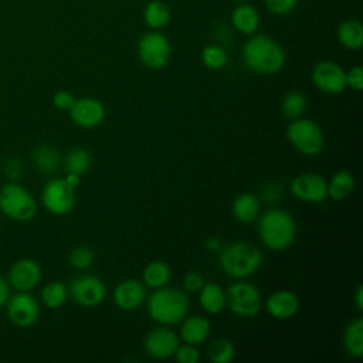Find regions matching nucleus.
<instances>
[{"label": "nucleus", "mask_w": 363, "mask_h": 363, "mask_svg": "<svg viewBox=\"0 0 363 363\" xmlns=\"http://www.w3.org/2000/svg\"><path fill=\"white\" fill-rule=\"evenodd\" d=\"M258 235L264 247L271 251H285L296 237V221L294 216L281 208L272 207L258 216Z\"/></svg>", "instance_id": "1"}, {"label": "nucleus", "mask_w": 363, "mask_h": 363, "mask_svg": "<svg viewBox=\"0 0 363 363\" xmlns=\"http://www.w3.org/2000/svg\"><path fill=\"white\" fill-rule=\"evenodd\" d=\"M242 60L252 72L272 75L284 68L285 51L275 40L261 34L251 37L244 44Z\"/></svg>", "instance_id": "2"}, {"label": "nucleus", "mask_w": 363, "mask_h": 363, "mask_svg": "<svg viewBox=\"0 0 363 363\" xmlns=\"http://www.w3.org/2000/svg\"><path fill=\"white\" fill-rule=\"evenodd\" d=\"M218 252L221 271L235 279H244L255 274L262 265L261 250L247 241H235L225 247L223 245Z\"/></svg>", "instance_id": "3"}, {"label": "nucleus", "mask_w": 363, "mask_h": 363, "mask_svg": "<svg viewBox=\"0 0 363 363\" xmlns=\"http://www.w3.org/2000/svg\"><path fill=\"white\" fill-rule=\"evenodd\" d=\"M189 312L187 295L174 286H162L155 289L147 298V313L159 325L172 326L183 320Z\"/></svg>", "instance_id": "4"}, {"label": "nucleus", "mask_w": 363, "mask_h": 363, "mask_svg": "<svg viewBox=\"0 0 363 363\" xmlns=\"http://www.w3.org/2000/svg\"><path fill=\"white\" fill-rule=\"evenodd\" d=\"M0 211L10 220L26 223L35 216L37 203L26 187L9 182L0 189Z\"/></svg>", "instance_id": "5"}, {"label": "nucleus", "mask_w": 363, "mask_h": 363, "mask_svg": "<svg viewBox=\"0 0 363 363\" xmlns=\"http://www.w3.org/2000/svg\"><path fill=\"white\" fill-rule=\"evenodd\" d=\"M286 139L303 156H316L325 146V135L319 123L302 116L291 121L286 128Z\"/></svg>", "instance_id": "6"}, {"label": "nucleus", "mask_w": 363, "mask_h": 363, "mask_svg": "<svg viewBox=\"0 0 363 363\" xmlns=\"http://www.w3.org/2000/svg\"><path fill=\"white\" fill-rule=\"evenodd\" d=\"M262 303L264 301L259 289L247 281H237L225 291V305L240 318H252L258 315Z\"/></svg>", "instance_id": "7"}, {"label": "nucleus", "mask_w": 363, "mask_h": 363, "mask_svg": "<svg viewBox=\"0 0 363 363\" xmlns=\"http://www.w3.org/2000/svg\"><path fill=\"white\" fill-rule=\"evenodd\" d=\"M172 54L167 37L159 31H150L140 37L138 43V55L142 64L150 69L163 68Z\"/></svg>", "instance_id": "8"}, {"label": "nucleus", "mask_w": 363, "mask_h": 363, "mask_svg": "<svg viewBox=\"0 0 363 363\" xmlns=\"http://www.w3.org/2000/svg\"><path fill=\"white\" fill-rule=\"evenodd\" d=\"M41 201L48 213L64 216L75 206V189L68 186L64 179H52L43 187Z\"/></svg>", "instance_id": "9"}, {"label": "nucleus", "mask_w": 363, "mask_h": 363, "mask_svg": "<svg viewBox=\"0 0 363 363\" xmlns=\"http://www.w3.org/2000/svg\"><path fill=\"white\" fill-rule=\"evenodd\" d=\"M68 294L79 306L96 308L106 296V286L95 275H79L69 282Z\"/></svg>", "instance_id": "10"}, {"label": "nucleus", "mask_w": 363, "mask_h": 363, "mask_svg": "<svg viewBox=\"0 0 363 363\" xmlns=\"http://www.w3.org/2000/svg\"><path fill=\"white\" fill-rule=\"evenodd\" d=\"M289 191L301 201L319 204L328 199V180L313 172L301 173L291 180Z\"/></svg>", "instance_id": "11"}, {"label": "nucleus", "mask_w": 363, "mask_h": 363, "mask_svg": "<svg viewBox=\"0 0 363 363\" xmlns=\"http://www.w3.org/2000/svg\"><path fill=\"white\" fill-rule=\"evenodd\" d=\"M313 85L323 94H342L346 85V71L333 61H319L312 68L311 74Z\"/></svg>", "instance_id": "12"}, {"label": "nucleus", "mask_w": 363, "mask_h": 363, "mask_svg": "<svg viewBox=\"0 0 363 363\" xmlns=\"http://www.w3.org/2000/svg\"><path fill=\"white\" fill-rule=\"evenodd\" d=\"M68 112L71 121L82 129L98 128L106 116V108L104 102L94 96H82L75 99Z\"/></svg>", "instance_id": "13"}, {"label": "nucleus", "mask_w": 363, "mask_h": 363, "mask_svg": "<svg viewBox=\"0 0 363 363\" xmlns=\"http://www.w3.org/2000/svg\"><path fill=\"white\" fill-rule=\"evenodd\" d=\"M179 345V336L176 332L164 325L152 329L143 340V349L146 354L157 360L173 357Z\"/></svg>", "instance_id": "14"}, {"label": "nucleus", "mask_w": 363, "mask_h": 363, "mask_svg": "<svg viewBox=\"0 0 363 363\" xmlns=\"http://www.w3.org/2000/svg\"><path fill=\"white\" fill-rule=\"evenodd\" d=\"M7 316L18 328L34 325L40 316L37 299L27 291H20L7 301Z\"/></svg>", "instance_id": "15"}, {"label": "nucleus", "mask_w": 363, "mask_h": 363, "mask_svg": "<svg viewBox=\"0 0 363 363\" xmlns=\"http://www.w3.org/2000/svg\"><path fill=\"white\" fill-rule=\"evenodd\" d=\"M268 312V315L278 320H286L294 318L299 308L301 301L294 291L289 289H278L268 295L265 303H262Z\"/></svg>", "instance_id": "16"}, {"label": "nucleus", "mask_w": 363, "mask_h": 363, "mask_svg": "<svg viewBox=\"0 0 363 363\" xmlns=\"http://www.w3.org/2000/svg\"><path fill=\"white\" fill-rule=\"evenodd\" d=\"M41 281V267L31 258L16 261L9 269V284L17 291H30Z\"/></svg>", "instance_id": "17"}, {"label": "nucleus", "mask_w": 363, "mask_h": 363, "mask_svg": "<svg viewBox=\"0 0 363 363\" xmlns=\"http://www.w3.org/2000/svg\"><path fill=\"white\" fill-rule=\"evenodd\" d=\"M113 302L122 311L139 309L146 301V286L142 281L128 278L113 289Z\"/></svg>", "instance_id": "18"}, {"label": "nucleus", "mask_w": 363, "mask_h": 363, "mask_svg": "<svg viewBox=\"0 0 363 363\" xmlns=\"http://www.w3.org/2000/svg\"><path fill=\"white\" fill-rule=\"evenodd\" d=\"M179 336L184 343L190 345H200L208 339L211 333V325L207 318L201 315H190L184 316L180 322Z\"/></svg>", "instance_id": "19"}, {"label": "nucleus", "mask_w": 363, "mask_h": 363, "mask_svg": "<svg viewBox=\"0 0 363 363\" xmlns=\"http://www.w3.org/2000/svg\"><path fill=\"white\" fill-rule=\"evenodd\" d=\"M261 203L259 199L251 193L238 194L231 204L233 217L241 224H250L259 216Z\"/></svg>", "instance_id": "20"}, {"label": "nucleus", "mask_w": 363, "mask_h": 363, "mask_svg": "<svg viewBox=\"0 0 363 363\" xmlns=\"http://www.w3.org/2000/svg\"><path fill=\"white\" fill-rule=\"evenodd\" d=\"M199 303L208 315H217L225 308V291L216 282H204L199 291Z\"/></svg>", "instance_id": "21"}, {"label": "nucleus", "mask_w": 363, "mask_h": 363, "mask_svg": "<svg viewBox=\"0 0 363 363\" xmlns=\"http://www.w3.org/2000/svg\"><path fill=\"white\" fill-rule=\"evenodd\" d=\"M33 163L35 169L44 174L54 173L61 164V155L52 145L43 143L33 150Z\"/></svg>", "instance_id": "22"}, {"label": "nucleus", "mask_w": 363, "mask_h": 363, "mask_svg": "<svg viewBox=\"0 0 363 363\" xmlns=\"http://www.w3.org/2000/svg\"><path fill=\"white\" fill-rule=\"evenodd\" d=\"M342 343L349 356L356 359H360L363 356V319L362 318H356L346 325L342 335Z\"/></svg>", "instance_id": "23"}, {"label": "nucleus", "mask_w": 363, "mask_h": 363, "mask_svg": "<svg viewBox=\"0 0 363 363\" xmlns=\"http://www.w3.org/2000/svg\"><path fill=\"white\" fill-rule=\"evenodd\" d=\"M337 41L347 50H359L363 45V26L359 20L342 21L336 30Z\"/></svg>", "instance_id": "24"}, {"label": "nucleus", "mask_w": 363, "mask_h": 363, "mask_svg": "<svg viewBox=\"0 0 363 363\" xmlns=\"http://www.w3.org/2000/svg\"><path fill=\"white\" fill-rule=\"evenodd\" d=\"M354 186V176L349 170H337L328 182V197L335 201L345 200L353 193Z\"/></svg>", "instance_id": "25"}, {"label": "nucleus", "mask_w": 363, "mask_h": 363, "mask_svg": "<svg viewBox=\"0 0 363 363\" xmlns=\"http://www.w3.org/2000/svg\"><path fill=\"white\" fill-rule=\"evenodd\" d=\"M231 21H233V26L235 30H238L242 34L250 35L258 30L259 16H258V11L252 6L241 4L233 10Z\"/></svg>", "instance_id": "26"}, {"label": "nucleus", "mask_w": 363, "mask_h": 363, "mask_svg": "<svg viewBox=\"0 0 363 363\" xmlns=\"http://www.w3.org/2000/svg\"><path fill=\"white\" fill-rule=\"evenodd\" d=\"M172 278V268L164 261H152L149 262L142 274V282L147 288H162L169 284Z\"/></svg>", "instance_id": "27"}, {"label": "nucleus", "mask_w": 363, "mask_h": 363, "mask_svg": "<svg viewBox=\"0 0 363 363\" xmlns=\"http://www.w3.org/2000/svg\"><path fill=\"white\" fill-rule=\"evenodd\" d=\"M207 359L211 363H231L235 356V347L227 337H214L207 345Z\"/></svg>", "instance_id": "28"}, {"label": "nucleus", "mask_w": 363, "mask_h": 363, "mask_svg": "<svg viewBox=\"0 0 363 363\" xmlns=\"http://www.w3.org/2000/svg\"><path fill=\"white\" fill-rule=\"evenodd\" d=\"M143 18L150 28L159 30L167 26V23L170 21V10L167 4L162 0H152L145 7Z\"/></svg>", "instance_id": "29"}, {"label": "nucleus", "mask_w": 363, "mask_h": 363, "mask_svg": "<svg viewBox=\"0 0 363 363\" xmlns=\"http://www.w3.org/2000/svg\"><path fill=\"white\" fill-rule=\"evenodd\" d=\"M68 298V286L61 281L48 282L41 291V301L50 309L61 308Z\"/></svg>", "instance_id": "30"}, {"label": "nucleus", "mask_w": 363, "mask_h": 363, "mask_svg": "<svg viewBox=\"0 0 363 363\" xmlns=\"http://www.w3.org/2000/svg\"><path fill=\"white\" fill-rule=\"evenodd\" d=\"M306 111V98L301 91H289L281 101V113L286 119L301 118Z\"/></svg>", "instance_id": "31"}, {"label": "nucleus", "mask_w": 363, "mask_h": 363, "mask_svg": "<svg viewBox=\"0 0 363 363\" xmlns=\"http://www.w3.org/2000/svg\"><path fill=\"white\" fill-rule=\"evenodd\" d=\"M64 166L67 173H75L82 176L84 173L88 172L91 166V156L88 150L82 147H74L71 149L64 159Z\"/></svg>", "instance_id": "32"}, {"label": "nucleus", "mask_w": 363, "mask_h": 363, "mask_svg": "<svg viewBox=\"0 0 363 363\" xmlns=\"http://www.w3.org/2000/svg\"><path fill=\"white\" fill-rule=\"evenodd\" d=\"M201 61L208 69H221L228 62V54L221 45L210 44L203 48Z\"/></svg>", "instance_id": "33"}, {"label": "nucleus", "mask_w": 363, "mask_h": 363, "mask_svg": "<svg viewBox=\"0 0 363 363\" xmlns=\"http://www.w3.org/2000/svg\"><path fill=\"white\" fill-rule=\"evenodd\" d=\"M95 259L94 251L86 245H77L68 254V262L72 268L78 271L88 269Z\"/></svg>", "instance_id": "34"}, {"label": "nucleus", "mask_w": 363, "mask_h": 363, "mask_svg": "<svg viewBox=\"0 0 363 363\" xmlns=\"http://www.w3.org/2000/svg\"><path fill=\"white\" fill-rule=\"evenodd\" d=\"M285 196V189L279 182L268 180L261 186V200L268 204L279 203Z\"/></svg>", "instance_id": "35"}, {"label": "nucleus", "mask_w": 363, "mask_h": 363, "mask_svg": "<svg viewBox=\"0 0 363 363\" xmlns=\"http://www.w3.org/2000/svg\"><path fill=\"white\" fill-rule=\"evenodd\" d=\"M173 357L176 359V362L179 363H199L201 359L200 350L197 349L196 345H190V343H184L179 345Z\"/></svg>", "instance_id": "36"}, {"label": "nucleus", "mask_w": 363, "mask_h": 363, "mask_svg": "<svg viewBox=\"0 0 363 363\" xmlns=\"http://www.w3.org/2000/svg\"><path fill=\"white\" fill-rule=\"evenodd\" d=\"M298 4V0H265V6L275 14H288Z\"/></svg>", "instance_id": "37"}, {"label": "nucleus", "mask_w": 363, "mask_h": 363, "mask_svg": "<svg viewBox=\"0 0 363 363\" xmlns=\"http://www.w3.org/2000/svg\"><path fill=\"white\" fill-rule=\"evenodd\" d=\"M74 101H75L74 95L69 91H65V89L57 91L52 95V105L60 111H69Z\"/></svg>", "instance_id": "38"}, {"label": "nucleus", "mask_w": 363, "mask_h": 363, "mask_svg": "<svg viewBox=\"0 0 363 363\" xmlns=\"http://www.w3.org/2000/svg\"><path fill=\"white\" fill-rule=\"evenodd\" d=\"M204 284V278L199 271H189L183 278V286L187 292H199Z\"/></svg>", "instance_id": "39"}, {"label": "nucleus", "mask_w": 363, "mask_h": 363, "mask_svg": "<svg viewBox=\"0 0 363 363\" xmlns=\"http://www.w3.org/2000/svg\"><path fill=\"white\" fill-rule=\"evenodd\" d=\"M346 85L350 86L353 91H362L363 88V68L356 65L346 72Z\"/></svg>", "instance_id": "40"}, {"label": "nucleus", "mask_w": 363, "mask_h": 363, "mask_svg": "<svg viewBox=\"0 0 363 363\" xmlns=\"http://www.w3.org/2000/svg\"><path fill=\"white\" fill-rule=\"evenodd\" d=\"M21 164L17 159H7L4 162V174L11 180L16 182L21 177Z\"/></svg>", "instance_id": "41"}, {"label": "nucleus", "mask_w": 363, "mask_h": 363, "mask_svg": "<svg viewBox=\"0 0 363 363\" xmlns=\"http://www.w3.org/2000/svg\"><path fill=\"white\" fill-rule=\"evenodd\" d=\"M204 247L207 251L210 252H218L221 248H223V241L221 238L218 237H208L206 241H204Z\"/></svg>", "instance_id": "42"}, {"label": "nucleus", "mask_w": 363, "mask_h": 363, "mask_svg": "<svg viewBox=\"0 0 363 363\" xmlns=\"http://www.w3.org/2000/svg\"><path fill=\"white\" fill-rule=\"evenodd\" d=\"M10 298V291H9V282L0 277V308H3Z\"/></svg>", "instance_id": "43"}, {"label": "nucleus", "mask_w": 363, "mask_h": 363, "mask_svg": "<svg viewBox=\"0 0 363 363\" xmlns=\"http://www.w3.org/2000/svg\"><path fill=\"white\" fill-rule=\"evenodd\" d=\"M353 303L359 312L363 311V286L359 285L354 295H353Z\"/></svg>", "instance_id": "44"}, {"label": "nucleus", "mask_w": 363, "mask_h": 363, "mask_svg": "<svg viewBox=\"0 0 363 363\" xmlns=\"http://www.w3.org/2000/svg\"><path fill=\"white\" fill-rule=\"evenodd\" d=\"M64 180L68 183V186H71L72 189L77 190V187H78L79 183H81V176H79V174H75V173H67V176L64 177Z\"/></svg>", "instance_id": "45"}, {"label": "nucleus", "mask_w": 363, "mask_h": 363, "mask_svg": "<svg viewBox=\"0 0 363 363\" xmlns=\"http://www.w3.org/2000/svg\"><path fill=\"white\" fill-rule=\"evenodd\" d=\"M0 230H1V224H0Z\"/></svg>", "instance_id": "46"}, {"label": "nucleus", "mask_w": 363, "mask_h": 363, "mask_svg": "<svg viewBox=\"0 0 363 363\" xmlns=\"http://www.w3.org/2000/svg\"><path fill=\"white\" fill-rule=\"evenodd\" d=\"M238 1H242V0H238Z\"/></svg>", "instance_id": "47"}]
</instances>
